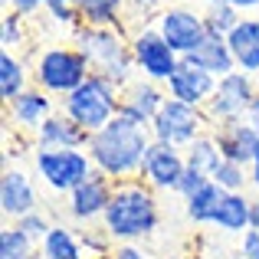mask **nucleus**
I'll use <instances>...</instances> for the list:
<instances>
[{
  "label": "nucleus",
  "instance_id": "obj_1",
  "mask_svg": "<svg viewBox=\"0 0 259 259\" xmlns=\"http://www.w3.org/2000/svg\"><path fill=\"white\" fill-rule=\"evenodd\" d=\"M151 128L138 125L128 115H115L105 128L89 135V158H92L95 171H102L105 177L118 181H132V177H141V167H145L148 148H151Z\"/></svg>",
  "mask_w": 259,
  "mask_h": 259
},
{
  "label": "nucleus",
  "instance_id": "obj_2",
  "mask_svg": "<svg viewBox=\"0 0 259 259\" xmlns=\"http://www.w3.org/2000/svg\"><path fill=\"white\" fill-rule=\"evenodd\" d=\"M102 227L108 230L115 243H141L154 236L161 227V207H158V190H151L141 177L115 184L112 203H108Z\"/></svg>",
  "mask_w": 259,
  "mask_h": 259
},
{
  "label": "nucleus",
  "instance_id": "obj_3",
  "mask_svg": "<svg viewBox=\"0 0 259 259\" xmlns=\"http://www.w3.org/2000/svg\"><path fill=\"white\" fill-rule=\"evenodd\" d=\"M72 46L89 59L95 76H105L108 82L125 89L132 79H138L132 56V36L125 26H85L79 23L72 30Z\"/></svg>",
  "mask_w": 259,
  "mask_h": 259
},
{
  "label": "nucleus",
  "instance_id": "obj_4",
  "mask_svg": "<svg viewBox=\"0 0 259 259\" xmlns=\"http://www.w3.org/2000/svg\"><path fill=\"white\" fill-rule=\"evenodd\" d=\"M92 76V66L72 43H56L36 53L33 59V85L50 92L53 99L63 102L66 95H72L85 79Z\"/></svg>",
  "mask_w": 259,
  "mask_h": 259
},
{
  "label": "nucleus",
  "instance_id": "obj_5",
  "mask_svg": "<svg viewBox=\"0 0 259 259\" xmlns=\"http://www.w3.org/2000/svg\"><path fill=\"white\" fill-rule=\"evenodd\" d=\"M59 108H63L76 125H82L85 132L92 135V132H99V128H105L108 121L121 112V89L115 82H108L105 76H95L92 72L76 92L59 102Z\"/></svg>",
  "mask_w": 259,
  "mask_h": 259
},
{
  "label": "nucleus",
  "instance_id": "obj_6",
  "mask_svg": "<svg viewBox=\"0 0 259 259\" xmlns=\"http://www.w3.org/2000/svg\"><path fill=\"white\" fill-rule=\"evenodd\" d=\"M33 171H36L39 184L46 190L69 197L95 171V164L85 148H36L33 151Z\"/></svg>",
  "mask_w": 259,
  "mask_h": 259
},
{
  "label": "nucleus",
  "instance_id": "obj_7",
  "mask_svg": "<svg viewBox=\"0 0 259 259\" xmlns=\"http://www.w3.org/2000/svg\"><path fill=\"white\" fill-rule=\"evenodd\" d=\"M128 36H132V56H135L138 76L167 85V79L181 69L184 56L177 50H171V43L158 33V26H138Z\"/></svg>",
  "mask_w": 259,
  "mask_h": 259
},
{
  "label": "nucleus",
  "instance_id": "obj_8",
  "mask_svg": "<svg viewBox=\"0 0 259 259\" xmlns=\"http://www.w3.org/2000/svg\"><path fill=\"white\" fill-rule=\"evenodd\" d=\"M207 132H210L207 112L187 105V102H177V99H167L164 105H161V112L154 115V121H151V138L177 145V148L194 145V141Z\"/></svg>",
  "mask_w": 259,
  "mask_h": 259
},
{
  "label": "nucleus",
  "instance_id": "obj_9",
  "mask_svg": "<svg viewBox=\"0 0 259 259\" xmlns=\"http://www.w3.org/2000/svg\"><path fill=\"white\" fill-rule=\"evenodd\" d=\"M259 95V85H256V76H246V72H230L217 82V92L213 99L207 102V118H210V128L217 125H227V121H240L246 118L249 105L256 102Z\"/></svg>",
  "mask_w": 259,
  "mask_h": 259
},
{
  "label": "nucleus",
  "instance_id": "obj_10",
  "mask_svg": "<svg viewBox=\"0 0 259 259\" xmlns=\"http://www.w3.org/2000/svg\"><path fill=\"white\" fill-rule=\"evenodd\" d=\"M158 33L171 43V50H177L181 56H187L190 50L200 46V39L207 36V20H203V10L187 4H171L164 7V13L158 17Z\"/></svg>",
  "mask_w": 259,
  "mask_h": 259
},
{
  "label": "nucleus",
  "instance_id": "obj_11",
  "mask_svg": "<svg viewBox=\"0 0 259 259\" xmlns=\"http://www.w3.org/2000/svg\"><path fill=\"white\" fill-rule=\"evenodd\" d=\"M187 171V158H184V148L167 145V141H151L148 148L145 167H141V181L151 190H174L181 187V177Z\"/></svg>",
  "mask_w": 259,
  "mask_h": 259
},
{
  "label": "nucleus",
  "instance_id": "obj_12",
  "mask_svg": "<svg viewBox=\"0 0 259 259\" xmlns=\"http://www.w3.org/2000/svg\"><path fill=\"white\" fill-rule=\"evenodd\" d=\"M112 194H115V181H112V177H105L102 171H92L69 194L66 210H69V217L76 223H85V227H89V223H95V220L102 223L108 203H112Z\"/></svg>",
  "mask_w": 259,
  "mask_h": 259
},
{
  "label": "nucleus",
  "instance_id": "obj_13",
  "mask_svg": "<svg viewBox=\"0 0 259 259\" xmlns=\"http://www.w3.org/2000/svg\"><path fill=\"white\" fill-rule=\"evenodd\" d=\"M39 210V194L33 177L23 167H4L0 174V213L17 223L20 217Z\"/></svg>",
  "mask_w": 259,
  "mask_h": 259
},
{
  "label": "nucleus",
  "instance_id": "obj_14",
  "mask_svg": "<svg viewBox=\"0 0 259 259\" xmlns=\"http://www.w3.org/2000/svg\"><path fill=\"white\" fill-rule=\"evenodd\" d=\"M4 112H7V118H10L13 132L36 135L39 125H43V121L50 118L53 112H56V99H53L50 92H43V89L30 85L23 95H17L13 102H7Z\"/></svg>",
  "mask_w": 259,
  "mask_h": 259
},
{
  "label": "nucleus",
  "instance_id": "obj_15",
  "mask_svg": "<svg viewBox=\"0 0 259 259\" xmlns=\"http://www.w3.org/2000/svg\"><path fill=\"white\" fill-rule=\"evenodd\" d=\"M167 99H171V95H167V85L138 76L121 89V115H128V118H135L138 125L151 128L154 115L161 112V105H164Z\"/></svg>",
  "mask_w": 259,
  "mask_h": 259
},
{
  "label": "nucleus",
  "instance_id": "obj_16",
  "mask_svg": "<svg viewBox=\"0 0 259 259\" xmlns=\"http://www.w3.org/2000/svg\"><path fill=\"white\" fill-rule=\"evenodd\" d=\"M217 82H220L217 76H210V72L197 69L190 63H181V69L167 79V95L177 102H187L194 108H207V102L217 92Z\"/></svg>",
  "mask_w": 259,
  "mask_h": 259
},
{
  "label": "nucleus",
  "instance_id": "obj_17",
  "mask_svg": "<svg viewBox=\"0 0 259 259\" xmlns=\"http://www.w3.org/2000/svg\"><path fill=\"white\" fill-rule=\"evenodd\" d=\"M210 132H213L217 145H220L223 161H236V164H246V167L253 164V158L259 151V135L246 118L217 125V128H210Z\"/></svg>",
  "mask_w": 259,
  "mask_h": 259
},
{
  "label": "nucleus",
  "instance_id": "obj_18",
  "mask_svg": "<svg viewBox=\"0 0 259 259\" xmlns=\"http://www.w3.org/2000/svg\"><path fill=\"white\" fill-rule=\"evenodd\" d=\"M33 145L36 148H89V132L82 125H76L63 108H56L39 125V132L33 135Z\"/></svg>",
  "mask_w": 259,
  "mask_h": 259
},
{
  "label": "nucleus",
  "instance_id": "obj_19",
  "mask_svg": "<svg viewBox=\"0 0 259 259\" xmlns=\"http://www.w3.org/2000/svg\"><path fill=\"white\" fill-rule=\"evenodd\" d=\"M184 63L197 66V69L210 72V76H217V79L236 72V59H233V50H230L227 36H213V33H207V36L200 39V46L184 56Z\"/></svg>",
  "mask_w": 259,
  "mask_h": 259
},
{
  "label": "nucleus",
  "instance_id": "obj_20",
  "mask_svg": "<svg viewBox=\"0 0 259 259\" xmlns=\"http://www.w3.org/2000/svg\"><path fill=\"white\" fill-rule=\"evenodd\" d=\"M233 50L236 69L246 76H259V17H243L240 26L227 36Z\"/></svg>",
  "mask_w": 259,
  "mask_h": 259
},
{
  "label": "nucleus",
  "instance_id": "obj_21",
  "mask_svg": "<svg viewBox=\"0 0 259 259\" xmlns=\"http://www.w3.org/2000/svg\"><path fill=\"white\" fill-rule=\"evenodd\" d=\"M249 207H253V197H246V194H223V200L217 203L213 217H210V227H217L220 233L243 236L249 230Z\"/></svg>",
  "mask_w": 259,
  "mask_h": 259
},
{
  "label": "nucleus",
  "instance_id": "obj_22",
  "mask_svg": "<svg viewBox=\"0 0 259 259\" xmlns=\"http://www.w3.org/2000/svg\"><path fill=\"white\" fill-rule=\"evenodd\" d=\"M33 82V66H26L17 53L10 50H0V99L13 102L17 95H23Z\"/></svg>",
  "mask_w": 259,
  "mask_h": 259
},
{
  "label": "nucleus",
  "instance_id": "obj_23",
  "mask_svg": "<svg viewBox=\"0 0 259 259\" xmlns=\"http://www.w3.org/2000/svg\"><path fill=\"white\" fill-rule=\"evenodd\" d=\"M39 256L43 259H89L82 240H79V230L69 227V223H53L46 240L39 243Z\"/></svg>",
  "mask_w": 259,
  "mask_h": 259
},
{
  "label": "nucleus",
  "instance_id": "obj_24",
  "mask_svg": "<svg viewBox=\"0 0 259 259\" xmlns=\"http://www.w3.org/2000/svg\"><path fill=\"white\" fill-rule=\"evenodd\" d=\"M125 0H79V23L85 26H125Z\"/></svg>",
  "mask_w": 259,
  "mask_h": 259
},
{
  "label": "nucleus",
  "instance_id": "obj_25",
  "mask_svg": "<svg viewBox=\"0 0 259 259\" xmlns=\"http://www.w3.org/2000/svg\"><path fill=\"white\" fill-rule=\"evenodd\" d=\"M223 194H227V190H220L217 181H207L200 190H194L190 197H184V213H187V220L200 223V227H203V223L210 227V217H213L217 203L223 200Z\"/></svg>",
  "mask_w": 259,
  "mask_h": 259
},
{
  "label": "nucleus",
  "instance_id": "obj_26",
  "mask_svg": "<svg viewBox=\"0 0 259 259\" xmlns=\"http://www.w3.org/2000/svg\"><path fill=\"white\" fill-rule=\"evenodd\" d=\"M184 158H187V167H194V171H200V174H207V177H213L217 167L223 164V154H220V145H217L213 132L200 135L194 145L184 148Z\"/></svg>",
  "mask_w": 259,
  "mask_h": 259
},
{
  "label": "nucleus",
  "instance_id": "obj_27",
  "mask_svg": "<svg viewBox=\"0 0 259 259\" xmlns=\"http://www.w3.org/2000/svg\"><path fill=\"white\" fill-rule=\"evenodd\" d=\"M0 259H43L39 256V246L23 233L17 230V223L0 230Z\"/></svg>",
  "mask_w": 259,
  "mask_h": 259
},
{
  "label": "nucleus",
  "instance_id": "obj_28",
  "mask_svg": "<svg viewBox=\"0 0 259 259\" xmlns=\"http://www.w3.org/2000/svg\"><path fill=\"white\" fill-rule=\"evenodd\" d=\"M246 17V13H240L236 7L223 4V0H217V4H207L203 7V20H207V33H213V36H230V33L240 26V20Z\"/></svg>",
  "mask_w": 259,
  "mask_h": 259
},
{
  "label": "nucleus",
  "instance_id": "obj_29",
  "mask_svg": "<svg viewBox=\"0 0 259 259\" xmlns=\"http://www.w3.org/2000/svg\"><path fill=\"white\" fill-rule=\"evenodd\" d=\"M26 43V17H20V13L13 10H4V17H0V50H23Z\"/></svg>",
  "mask_w": 259,
  "mask_h": 259
},
{
  "label": "nucleus",
  "instance_id": "obj_30",
  "mask_svg": "<svg viewBox=\"0 0 259 259\" xmlns=\"http://www.w3.org/2000/svg\"><path fill=\"white\" fill-rule=\"evenodd\" d=\"M210 181H217V184H220V190H227V194H246L249 167L246 164H236V161H223Z\"/></svg>",
  "mask_w": 259,
  "mask_h": 259
},
{
  "label": "nucleus",
  "instance_id": "obj_31",
  "mask_svg": "<svg viewBox=\"0 0 259 259\" xmlns=\"http://www.w3.org/2000/svg\"><path fill=\"white\" fill-rule=\"evenodd\" d=\"M79 240H82L89 259H108V256H112V249H115V240L108 236V230L102 227V223H99V227L79 230Z\"/></svg>",
  "mask_w": 259,
  "mask_h": 259
},
{
  "label": "nucleus",
  "instance_id": "obj_32",
  "mask_svg": "<svg viewBox=\"0 0 259 259\" xmlns=\"http://www.w3.org/2000/svg\"><path fill=\"white\" fill-rule=\"evenodd\" d=\"M125 23L128 20H141V26H154L158 17L164 13V0H125Z\"/></svg>",
  "mask_w": 259,
  "mask_h": 259
},
{
  "label": "nucleus",
  "instance_id": "obj_33",
  "mask_svg": "<svg viewBox=\"0 0 259 259\" xmlns=\"http://www.w3.org/2000/svg\"><path fill=\"white\" fill-rule=\"evenodd\" d=\"M17 230H23V233L30 236V240L36 243V246H39V243L46 240V233H50V230H53V220H50V217H46V210L39 207V210H33V213L20 217V220H17Z\"/></svg>",
  "mask_w": 259,
  "mask_h": 259
},
{
  "label": "nucleus",
  "instance_id": "obj_34",
  "mask_svg": "<svg viewBox=\"0 0 259 259\" xmlns=\"http://www.w3.org/2000/svg\"><path fill=\"white\" fill-rule=\"evenodd\" d=\"M46 13H50V20L59 23V26H69V30L79 26V0H50V4H46Z\"/></svg>",
  "mask_w": 259,
  "mask_h": 259
},
{
  "label": "nucleus",
  "instance_id": "obj_35",
  "mask_svg": "<svg viewBox=\"0 0 259 259\" xmlns=\"http://www.w3.org/2000/svg\"><path fill=\"white\" fill-rule=\"evenodd\" d=\"M207 181H210L207 174H200V171H194V167H187V171H184V177H181V187H177V194H181V197H190L194 190H200Z\"/></svg>",
  "mask_w": 259,
  "mask_h": 259
},
{
  "label": "nucleus",
  "instance_id": "obj_36",
  "mask_svg": "<svg viewBox=\"0 0 259 259\" xmlns=\"http://www.w3.org/2000/svg\"><path fill=\"white\" fill-rule=\"evenodd\" d=\"M108 259H151V253H148L141 243H115V249H112Z\"/></svg>",
  "mask_w": 259,
  "mask_h": 259
},
{
  "label": "nucleus",
  "instance_id": "obj_37",
  "mask_svg": "<svg viewBox=\"0 0 259 259\" xmlns=\"http://www.w3.org/2000/svg\"><path fill=\"white\" fill-rule=\"evenodd\" d=\"M46 4H50V0H10L7 10L20 13V17H36L39 10H46Z\"/></svg>",
  "mask_w": 259,
  "mask_h": 259
},
{
  "label": "nucleus",
  "instance_id": "obj_38",
  "mask_svg": "<svg viewBox=\"0 0 259 259\" xmlns=\"http://www.w3.org/2000/svg\"><path fill=\"white\" fill-rule=\"evenodd\" d=\"M240 256L243 259H259V230H246L240 236Z\"/></svg>",
  "mask_w": 259,
  "mask_h": 259
},
{
  "label": "nucleus",
  "instance_id": "obj_39",
  "mask_svg": "<svg viewBox=\"0 0 259 259\" xmlns=\"http://www.w3.org/2000/svg\"><path fill=\"white\" fill-rule=\"evenodd\" d=\"M223 4L236 7L240 13H253V10H259V0H223Z\"/></svg>",
  "mask_w": 259,
  "mask_h": 259
},
{
  "label": "nucleus",
  "instance_id": "obj_40",
  "mask_svg": "<svg viewBox=\"0 0 259 259\" xmlns=\"http://www.w3.org/2000/svg\"><path fill=\"white\" fill-rule=\"evenodd\" d=\"M249 187L259 194V151H256V158H253V164H249Z\"/></svg>",
  "mask_w": 259,
  "mask_h": 259
},
{
  "label": "nucleus",
  "instance_id": "obj_41",
  "mask_svg": "<svg viewBox=\"0 0 259 259\" xmlns=\"http://www.w3.org/2000/svg\"><path fill=\"white\" fill-rule=\"evenodd\" d=\"M246 121L256 128V135H259V95H256V102L249 105V112H246Z\"/></svg>",
  "mask_w": 259,
  "mask_h": 259
},
{
  "label": "nucleus",
  "instance_id": "obj_42",
  "mask_svg": "<svg viewBox=\"0 0 259 259\" xmlns=\"http://www.w3.org/2000/svg\"><path fill=\"white\" fill-rule=\"evenodd\" d=\"M249 230H259V197H253V207H249Z\"/></svg>",
  "mask_w": 259,
  "mask_h": 259
},
{
  "label": "nucleus",
  "instance_id": "obj_43",
  "mask_svg": "<svg viewBox=\"0 0 259 259\" xmlns=\"http://www.w3.org/2000/svg\"><path fill=\"white\" fill-rule=\"evenodd\" d=\"M197 4H203V7H207V4H217V0H197Z\"/></svg>",
  "mask_w": 259,
  "mask_h": 259
},
{
  "label": "nucleus",
  "instance_id": "obj_44",
  "mask_svg": "<svg viewBox=\"0 0 259 259\" xmlns=\"http://www.w3.org/2000/svg\"><path fill=\"white\" fill-rule=\"evenodd\" d=\"M4 7H10V0H4Z\"/></svg>",
  "mask_w": 259,
  "mask_h": 259
}]
</instances>
